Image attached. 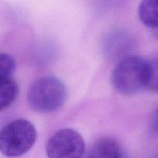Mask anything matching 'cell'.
Listing matches in <instances>:
<instances>
[{"instance_id": "obj_1", "label": "cell", "mask_w": 158, "mask_h": 158, "mask_svg": "<svg viewBox=\"0 0 158 158\" xmlns=\"http://www.w3.org/2000/svg\"><path fill=\"white\" fill-rule=\"evenodd\" d=\"M149 60L137 56L120 59L113 70L111 81L115 89L124 95L135 94L147 88Z\"/></svg>"}, {"instance_id": "obj_2", "label": "cell", "mask_w": 158, "mask_h": 158, "mask_svg": "<svg viewBox=\"0 0 158 158\" xmlns=\"http://www.w3.org/2000/svg\"><path fill=\"white\" fill-rule=\"evenodd\" d=\"M67 99V89L60 79L48 75L35 81L27 94L29 106L40 113H49L61 108Z\"/></svg>"}, {"instance_id": "obj_3", "label": "cell", "mask_w": 158, "mask_h": 158, "mask_svg": "<svg viewBox=\"0 0 158 158\" xmlns=\"http://www.w3.org/2000/svg\"><path fill=\"white\" fill-rule=\"evenodd\" d=\"M37 133L33 124L25 119L12 121L0 133V150L9 157H16L27 153L35 144Z\"/></svg>"}, {"instance_id": "obj_4", "label": "cell", "mask_w": 158, "mask_h": 158, "mask_svg": "<svg viewBox=\"0 0 158 158\" xmlns=\"http://www.w3.org/2000/svg\"><path fill=\"white\" fill-rule=\"evenodd\" d=\"M46 154L48 158H83L84 139L73 129H61L48 140Z\"/></svg>"}, {"instance_id": "obj_5", "label": "cell", "mask_w": 158, "mask_h": 158, "mask_svg": "<svg viewBox=\"0 0 158 158\" xmlns=\"http://www.w3.org/2000/svg\"><path fill=\"white\" fill-rule=\"evenodd\" d=\"M131 33L118 29L110 33L103 41L104 53L111 58L126 57L125 54L130 52L134 44Z\"/></svg>"}, {"instance_id": "obj_6", "label": "cell", "mask_w": 158, "mask_h": 158, "mask_svg": "<svg viewBox=\"0 0 158 158\" xmlns=\"http://www.w3.org/2000/svg\"><path fill=\"white\" fill-rule=\"evenodd\" d=\"M87 158H127L121 144L112 137L96 140L88 151Z\"/></svg>"}, {"instance_id": "obj_7", "label": "cell", "mask_w": 158, "mask_h": 158, "mask_svg": "<svg viewBox=\"0 0 158 158\" xmlns=\"http://www.w3.org/2000/svg\"><path fill=\"white\" fill-rule=\"evenodd\" d=\"M138 15L147 27L158 29V0H141L138 6Z\"/></svg>"}, {"instance_id": "obj_8", "label": "cell", "mask_w": 158, "mask_h": 158, "mask_svg": "<svg viewBox=\"0 0 158 158\" xmlns=\"http://www.w3.org/2000/svg\"><path fill=\"white\" fill-rule=\"evenodd\" d=\"M19 93L18 84L12 76L0 77V109L10 106Z\"/></svg>"}, {"instance_id": "obj_9", "label": "cell", "mask_w": 158, "mask_h": 158, "mask_svg": "<svg viewBox=\"0 0 158 158\" xmlns=\"http://www.w3.org/2000/svg\"><path fill=\"white\" fill-rule=\"evenodd\" d=\"M15 67V60L12 55L6 53L0 54V77L12 76Z\"/></svg>"}, {"instance_id": "obj_10", "label": "cell", "mask_w": 158, "mask_h": 158, "mask_svg": "<svg viewBox=\"0 0 158 158\" xmlns=\"http://www.w3.org/2000/svg\"><path fill=\"white\" fill-rule=\"evenodd\" d=\"M147 88L158 93V57L149 60V77Z\"/></svg>"}, {"instance_id": "obj_11", "label": "cell", "mask_w": 158, "mask_h": 158, "mask_svg": "<svg viewBox=\"0 0 158 158\" xmlns=\"http://www.w3.org/2000/svg\"><path fill=\"white\" fill-rule=\"evenodd\" d=\"M150 133L153 136H158V108L151 119L150 123Z\"/></svg>"}]
</instances>
